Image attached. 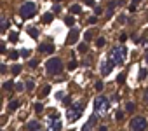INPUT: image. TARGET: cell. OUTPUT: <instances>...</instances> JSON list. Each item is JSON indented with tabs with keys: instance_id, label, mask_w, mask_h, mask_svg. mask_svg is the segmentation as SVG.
Listing matches in <instances>:
<instances>
[{
	"instance_id": "1",
	"label": "cell",
	"mask_w": 148,
	"mask_h": 131,
	"mask_svg": "<svg viewBox=\"0 0 148 131\" xmlns=\"http://www.w3.org/2000/svg\"><path fill=\"white\" fill-rule=\"evenodd\" d=\"M45 70H47V74H51V75L61 74V72H63V61H61L59 58H51V59H47Z\"/></svg>"
},
{
	"instance_id": "2",
	"label": "cell",
	"mask_w": 148,
	"mask_h": 131,
	"mask_svg": "<svg viewBox=\"0 0 148 131\" xmlns=\"http://www.w3.org/2000/svg\"><path fill=\"white\" fill-rule=\"evenodd\" d=\"M35 12H37V7H35V4H32V2H26V4H23V6L19 7V16H21L23 19L33 18Z\"/></svg>"
},
{
	"instance_id": "3",
	"label": "cell",
	"mask_w": 148,
	"mask_h": 131,
	"mask_svg": "<svg viewBox=\"0 0 148 131\" xmlns=\"http://www.w3.org/2000/svg\"><path fill=\"white\" fill-rule=\"evenodd\" d=\"M108 108H110V101H108L106 96H98V98L94 100V110H96L98 114H103V112H106Z\"/></svg>"
},
{
	"instance_id": "4",
	"label": "cell",
	"mask_w": 148,
	"mask_h": 131,
	"mask_svg": "<svg viewBox=\"0 0 148 131\" xmlns=\"http://www.w3.org/2000/svg\"><path fill=\"white\" fill-rule=\"evenodd\" d=\"M146 126H148V122L145 117H132L131 119V129L132 131H145Z\"/></svg>"
},
{
	"instance_id": "5",
	"label": "cell",
	"mask_w": 148,
	"mask_h": 131,
	"mask_svg": "<svg viewBox=\"0 0 148 131\" xmlns=\"http://www.w3.org/2000/svg\"><path fill=\"white\" fill-rule=\"evenodd\" d=\"M82 107H84V103H75V105H71V107L68 108V112H66V117H68L70 121H75V119L82 114Z\"/></svg>"
},
{
	"instance_id": "6",
	"label": "cell",
	"mask_w": 148,
	"mask_h": 131,
	"mask_svg": "<svg viewBox=\"0 0 148 131\" xmlns=\"http://www.w3.org/2000/svg\"><path fill=\"white\" fill-rule=\"evenodd\" d=\"M124 52H125L124 47H122V49H120V47H115V49L112 51L110 56H112V59H113L115 65H122V63H124Z\"/></svg>"
},
{
	"instance_id": "7",
	"label": "cell",
	"mask_w": 148,
	"mask_h": 131,
	"mask_svg": "<svg viewBox=\"0 0 148 131\" xmlns=\"http://www.w3.org/2000/svg\"><path fill=\"white\" fill-rule=\"evenodd\" d=\"M79 35H80L79 28H71V32H70V35H68V39H66V44H68V46H73V44L79 40Z\"/></svg>"
},
{
	"instance_id": "8",
	"label": "cell",
	"mask_w": 148,
	"mask_h": 131,
	"mask_svg": "<svg viewBox=\"0 0 148 131\" xmlns=\"http://www.w3.org/2000/svg\"><path fill=\"white\" fill-rule=\"evenodd\" d=\"M96 122H98V115H94V114H92V115L89 117V121H87V122L84 124L82 131H91V129L94 128V124H96Z\"/></svg>"
},
{
	"instance_id": "9",
	"label": "cell",
	"mask_w": 148,
	"mask_h": 131,
	"mask_svg": "<svg viewBox=\"0 0 148 131\" xmlns=\"http://www.w3.org/2000/svg\"><path fill=\"white\" fill-rule=\"evenodd\" d=\"M38 51L44 52V54L54 52V44H40V46H38Z\"/></svg>"
},
{
	"instance_id": "10",
	"label": "cell",
	"mask_w": 148,
	"mask_h": 131,
	"mask_svg": "<svg viewBox=\"0 0 148 131\" xmlns=\"http://www.w3.org/2000/svg\"><path fill=\"white\" fill-rule=\"evenodd\" d=\"M49 129H51V131H59V129H61V122H59L58 119H54V121L51 119V124H49Z\"/></svg>"
},
{
	"instance_id": "11",
	"label": "cell",
	"mask_w": 148,
	"mask_h": 131,
	"mask_svg": "<svg viewBox=\"0 0 148 131\" xmlns=\"http://www.w3.org/2000/svg\"><path fill=\"white\" fill-rule=\"evenodd\" d=\"M26 128H28V131H40V124L37 121H30L26 124Z\"/></svg>"
},
{
	"instance_id": "12",
	"label": "cell",
	"mask_w": 148,
	"mask_h": 131,
	"mask_svg": "<svg viewBox=\"0 0 148 131\" xmlns=\"http://www.w3.org/2000/svg\"><path fill=\"white\" fill-rule=\"evenodd\" d=\"M113 65H115V63H113V59H112V58H110V61H108V63H105V65H103V67H105V68H103V74H105V75L112 72V68H113Z\"/></svg>"
},
{
	"instance_id": "13",
	"label": "cell",
	"mask_w": 148,
	"mask_h": 131,
	"mask_svg": "<svg viewBox=\"0 0 148 131\" xmlns=\"http://www.w3.org/2000/svg\"><path fill=\"white\" fill-rule=\"evenodd\" d=\"M19 105H21V101H19V100H12V101L9 103V112H12V110H16V108L19 107Z\"/></svg>"
},
{
	"instance_id": "14",
	"label": "cell",
	"mask_w": 148,
	"mask_h": 131,
	"mask_svg": "<svg viewBox=\"0 0 148 131\" xmlns=\"http://www.w3.org/2000/svg\"><path fill=\"white\" fill-rule=\"evenodd\" d=\"M70 12H71V14H80V12H82V7L75 4V6H71V7H70Z\"/></svg>"
},
{
	"instance_id": "15",
	"label": "cell",
	"mask_w": 148,
	"mask_h": 131,
	"mask_svg": "<svg viewBox=\"0 0 148 131\" xmlns=\"http://www.w3.org/2000/svg\"><path fill=\"white\" fill-rule=\"evenodd\" d=\"M7 28H9V21H7V19H2V21H0V33L5 32Z\"/></svg>"
},
{
	"instance_id": "16",
	"label": "cell",
	"mask_w": 148,
	"mask_h": 131,
	"mask_svg": "<svg viewBox=\"0 0 148 131\" xmlns=\"http://www.w3.org/2000/svg\"><path fill=\"white\" fill-rule=\"evenodd\" d=\"M52 18H54V14H52V12H47V14H44V16H42V21H44V23H51V21H52Z\"/></svg>"
},
{
	"instance_id": "17",
	"label": "cell",
	"mask_w": 148,
	"mask_h": 131,
	"mask_svg": "<svg viewBox=\"0 0 148 131\" xmlns=\"http://www.w3.org/2000/svg\"><path fill=\"white\" fill-rule=\"evenodd\" d=\"M125 110H127V112H134V110H136V105H134L132 101H127V105H125Z\"/></svg>"
},
{
	"instance_id": "18",
	"label": "cell",
	"mask_w": 148,
	"mask_h": 131,
	"mask_svg": "<svg viewBox=\"0 0 148 131\" xmlns=\"http://www.w3.org/2000/svg\"><path fill=\"white\" fill-rule=\"evenodd\" d=\"M28 33L32 37H38V28H28Z\"/></svg>"
},
{
	"instance_id": "19",
	"label": "cell",
	"mask_w": 148,
	"mask_h": 131,
	"mask_svg": "<svg viewBox=\"0 0 148 131\" xmlns=\"http://www.w3.org/2000/svg\"><path fill=\"white\" fill-rule=\"evenodd\" d=\"M33 88H35V82H33L32 79H28V81H26V89H28V91H32Z\"/></svg>"
},
{
	"instance_id": "20",
	"label": "cell",
	"mask_w": 148,
	"mask_h": 131,
	"mask_svg": "<svg viewBox=\"0 0 148 131\" xmlns=\"http://www.w3.org/2000/svg\"><path fill=\"white\" fill-rule=\"evenodd\" d=\"M49 91H51V88H49V86H44V88H42V94H40V96H42V98H45V96L49 94Z\"/></svg>"
},
{
	"instance_id": "21",
	"label": "cell",
	"mask_w": 148,
	"mask_h": 131,
	"mask_svg": "<svg viewBox=\"0 0 148 131\" xmlns=\"http://www.w3.org/2000/svg\"><path fill=\"white\" fill-rule=\"evenodd\" d=\"M37 65H38V59H30L28 61V67L30 68H37Z\"/></svg>"
},
{
	"instance_id": "22",
	"label": "cell",
	"mask_w": 148,
	"mask_h": 131,
	"mask_svg": "<svg viewBox=\"0 0 148 131\" xmlns=\"http://www.w3.org/2000/svg\"><path fill=\"white\" fill-rule=\"evenodd\" d=\"M92 35H94V32H92V30H87L84 37H86V40H92Z\"/></svg>"
},
{
	"instance_id": "23",
	"label": "cell",
	"mask_w": 148,
	"mask_h": 131,
	"mask_svg": "<svg viewBox=\"0 0 148 131\" xmlns=\"http://www.w3.org/2000/svg\"><path fill=\"white\" fill-rule=\"evenodd\" d=\"M11 72H12L14 75H18V74L21 72V67H19V65H14V67H12V70H11Z\"/></svg>"
},
{
	"instance_id": "24",
	"label": "cell",
	"mask_w": 148,
	"mask_h": 131,
	"mask_svg": "<svg viewBox=\"0 0 148 131\" xmlns=\"http://www.w3.org/2000/svg\"><path fill=\"white\" fill-rule=\"evenodd\" d=\"M64 23H66L68 26H71V25L75 23V21H73V18H71V16H66V18H64Z\"/></svg>"
},
{
	"instance_id": "25",
	"label": "cell",
	"mask_w": 148,
	"mask_h": 131,
	"mask_svg": "<svg viewBox=\"0 0 148 131\" xmlns=\"http://www.w3.org/2000/svg\"><path fill=\"white\" fill-rule=\"evenodd\" d=\"M19 56H21V58H28V56H30V51H28V49H23V51H19Z\"/></svg>"
},
{
	"instance_id": "26",
	"label": "cell",
	"mask_w": 148,
	"mask_h": 131,
	"mask_svg": "<svg viewBox=\"0 0 148 131\" xmlns=\"http://www.w3.org/2000/svg\"><path fill=\"white\" fill-rule=\"evenodd\" d=\"M77 68V61H70L68 63V70H75Z\"/></svg>"
},
{
	"instance_id": "27",
	"label": "cell",
	"mask_w": 148,
	"mask_h": 131,
	"mask_svg": "<svg viewBox=\"0 0 148 131\" xmlns=\"http://www.w3.org/2000/svg\"><path fill=\"white\" fill-rule=\"evenodd\" d=\"M42 110H44V105H42V103H37V105H35V112H37V114H40Z\"/></svg>"
},
{
	"instance_id": "28",
	"label": "cell",
	"mask_w": 148,
	"mask_h": 131,
	"mask_svg": "<svg viewBox=\"0 0 148 131\" xmlns=\"http://www.w3.org/2000/svg\"><path fill=\"white\" fill-rule=\"evenodd\" d=\"M146 77V68H141V72H139V81H143Z\"/></svg>"
},
{
	"instance_id": "29",
	"label": "cell",
	"mask_w": 148,
	"mask_h": 131,
	"mask_svg": "<svg viewBox=\"0 0 148 131\" xmlns=\"http://www.w3.org/2000/svg\"><path fill=\"white\" fill-rule=\"evenodd\" d=\"M96 46H98V47H103V46H105V39H103V37H101V39H98Z\"/></svg>"
},
{
	"instance_id": "30",
	"label": "cell",
	"mask_w": 148,
	"mask_h": 131,
	"mask_svg": "<svg viewBox=\"0 0 148 131\" xmlns=\"http://www.w3.org/2000/svg\"><path fill=\"white\" fill-rule=\"evenodd\" d=\"M79 51H80V52H86V51H87V44H80V46H79Z\"/></svg>"
},
{
	"instance_id": "31",
	"label": "cell",
	"mask_w": 148,
	"mask_h": 131,
	"mask_svg": "<svg viewBox=\"0 0 148 131\" xmlns=\"http://www.w3.org/2000/svg\"><path fill=\"white\" fill-rule=\"evenodd\" d=\"M11 58H12V59L19 58V51H11Z\"/></svg>"
},
{
	"instance_id": "32",
	"label": "cell",
	"mask_w": 148,
	"mask_h": 131,
	"mask_svg": "<svg viewBox=\"0 0 148 131\" xmlns=\"http://www.w3.org/2000/svg\"><path fill=\"white\" fill-rule=\"evenodd\" d=\"M124 79H125V75H124V74H120V75L117 77V82H119V84H124Z\"/></svg>"
},
{
	"instance_id": "33",
	"label": "cell",
	"mask_w": 148,
	"mask_h": 131,
	"mask_svg": "<svg viewBox=\"0 0 148 131\" xmlns=\"http://www.w3.org/2000/svg\"><path fill=\"white\" fill-rule=\"evenodd\" d=\"M115 119H117V121H122V119H124V112H117V114H115Z\"/></svg>"
},
{
	"instance_id": "34",
	"label": "cell",
	"mask_w": 148,
	"mask_h": 131,
	"mask_svg": "<svg viewBox=\"0 0 148 131\" xmlns=\"http://www.w3.org/2000/svg\"><path fill=\"white\" fill-rule=\"evenodd\" d=\"M9 39H11V40H12V42H16V40H18V33H16V32H12V33H11V37H9Z\"/></svg>"
},
{
	"instance_id": "35",
	"label": "cell",
	"mask_w": 148,
	"mask_h": 131,
	"mask_svg": "<svg viewBox=\"0 0 148 131\" xmlns=\"http://www.w3.org/2000/svg\"><path fill=\"white\" fill-rule=\"evenodd\" d=\"M4 88H5V89H12V88H14V84H12V82H5V86H4Z\"/></svg>"
},
{
	"instance_id": "36",
	"label": "cell",
	"mask_w": 148,
	"mask_h": 131,
	"mask_svg": "<svg viewBox=\"0 0 148 131\" xmlns=\"http://www.w3.org/2000/svg\"><path fill=\"white\" fill-rule=\"evenodd\" d=\"M96 89L101 91V89H103V82H96Z\"/></svg>"
},
{
	"instance_id": "37",
	"label": "cell",
	"mask_w": 148,
	"mask_h": 131,
	"mask_svg": "<svg viewBox=\"0 0 148 131\" xmlns=\"http://www.w3.org/2000/svg\"><path fill=\"white\" fill-rule=\"evenodd\" d=\"M96 21H98L96 18H91V19H89V25H96Z\"/></svg>"
},
{
	"instance_id": "38",
	"label": "cell",
	"mask_w": 148,
	"mask_h": 131,
	"mask_svg": "<svg viewBox=\"0 0 148 131\" xmlns=\"http://www.w3.org/2000/svg\"><path fill=\"white\" fill-rule=\"evenodd\" d=\"M23 88H25V86H23V84H21V82H19V84H16V89H18V91H21V89H23Z\"/></svg>"
},
{
	"instance_id": "39",
	"label": "cell",
	"mask_w": 148,
	"mask_h": 131,
	"mask_svg": "<svg viewBox=\"0 0 148 131\" xmlns=\"http://www.w3.org/2000/svg\"><path fill=\"white\" fill-rule=\"evenodd\" d=\"M52 11H54V14H56V12H59V6H54V7H52Z\"/></svg>"
},
{
	"instance_id": "40",
	"label": "cell",
	"mask_w": 148,
	"mask_h": 131,
	"mask_svg": "<svg viewBox=\"0 0 148 131\" xmlns=\"http://www.w3.org/2000/svg\"><path fill=\"white\" fill-rule=\"evenodd\" d=\"M94 12H96V16H99V14H101V12H103V9H99V7H98V9H96V11H94Z\"/></svg>"
},
{
	"instance_id": "41",
	"label": "cell",
	"mask_w": 148,
	"mask_h": 131,
	"mask_svg": "<svg viewBox=\"0 0 148 131\" xmlns=\"http://www.w3.org/2000/svg\"><path fill=\"white\" fill-rule=\"evenodd\" d=\"M99 131H108V128L106 126H99Z\"/></svg>"
},
{
	"instance_id": "42",
	"label": "cell",
	"mask_w": 148,
	"mask_h": 131,
	"mask_svg": "<svg viewBox=\"0 0 148 131\" xmlns=\"http://www.w3.org/2000/svg\"><path fill=\"white\" fill-rule=\"evenodd\" d=\"M145 101H146V103H148V89H146V91H145Z\"/></svg>"
},
{
	"instance_id": "43",
	"label": "cell",
	"mask_w": 148,
	"mask_h": 131,
	"mask_svg": "<svg viewBox=\"0 0 148 131\" xmlns=\"http://www.w3.org/2000/svg\"><path fill=\"white\" fill-rule=\"evenodd\" d=\"M86 4H87V6H92V4H94V0H86Z\"/></svg>"
},
{
	"instance_id": "44",
	"label": "cell",
	"mask_w": 148,
	"mask_h": 131,
	"mask_svg": "<svg viewBox=\"0 0 148 131\" xmlns=\"http://www.w3.org/2000/svg\"><path fill=\"white\" fill-rule=\"evenodd\" d=\"M138 2H141V0H132V4H138Z\"/></svg>"
},
{
	"instance_id": "45",
	"label": "cell",
	"mask_w": 148,
	"mask_h": 131,
	"mask_svg": "<svg viewBox=\"0 0 148 131\" xmlns=\"http://www.w3.org/2000/svg\"><path fill=\"white\" fill-rule=\"evenodd\" d=\"M54 2H56V4H58V2H61V0H54Z\"/></svg>"
},
{
	"instance_id": "46",
	"label": "cell",
	"mask_w": 148,
	"mask_h": 131,
	"mask_svg": "<svg viewBox=\"0 0 148 131\" xmlns=\"http://www.w3.org/2000/svg\"><path fill=\"white\" fill-rule=\"evenodd\" d=\"M146 63H148V54H146Z\"/></svg>"
}]
</instances>
